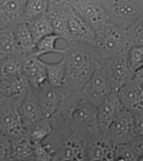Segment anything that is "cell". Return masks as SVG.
I'll return each instance as SVG.
<instances>
[{"label": "cell", "instance_id": "1", "mask_svg": "<svg viewBox=\"0 0 143 161\" xmlns=\"http://www.w3.org/2000/svg\"><path fill=\"white\" fill-rule=\"evenodd\" d=\"M62 55L66 76L61 88L65 94L80 92L102 62L92 45L77 42L67 43Z\"/></svg>", "mask_w": 143, "mask_h": 161}, {"label": "cell", "instance_id": "2", "mask_svg": "<svg viewBox=\"0 0 143 161\" xmlns=\"http://www.w3.org/2000/svg\"><path fill=\"white\" fill-rule=\"evenodd\" d=\"M52 121L87 133L98 126L97 107L82 91L65 94Z\"/></svg>", "mask_w": 143, "mask_h": 161}, {"label": "cell", "instance_id": "3", "mask_svg": "<svg viewBox=\"0 0 143 161\" xmlns=\"http://www.w3.org/2000/svg\"><path fill=\"white\" fill-rule=\"evenodd\" d=\"M52 123L53 130L43 142L51 153L52 161H86L87 133Z\"/></svg>", "mask_w": 143, "mask_h": 161}, {"label": "cell", "instance_id": "4", "mask_svg": "<svg viewBox=\"0 0 143 161\" xmlns=\"http://www.w3.org/2000/svg\"><path fill=\"white\" fill-rule=\"evenodd\" d=\"M92 45L102 62L115 57L131 47L126 30L110 22L96 31Z\"/></svg>", "mask_w": 143, "mask_h": 161}, {"label": "cell", "instance_id": "5", "mask_svg": "<svg viewBox=\"0 0 143 161\" xmlns=\"http://www.w3.org/2000/svg\"><path fill=\"white\" fill-rule=\"evenodd\" d=\"M109 22L126 30L143 14V0H100Z\"/></svg>", "mask_w": 143, "mask_h": 161}, {"label": "cell", "instance_id": "6", "mask_svg": "<svg viewBox=\"0 0 143 161\" xmlns=\"http://www.w3.org/2000/svg\"><path fill=\"white\" fill-rule=\"evenodd\" d=\"M23 99L0 96V132L12 138L28 133L24 126L19 111Z\"/></svg>", "mask_w": 143, "mask_h": 161}, {"label": "cell", "instance_id": "7", "mask_svg": "<svg viewBox=\"0 0 143 161\" xmlns=\"http://www.w3.org/2000/svg\"><path fill=\"white\" fill-rule=\"evenodd\" d=\"M130 49L102 62L114 92H117L132 78L134 71L129 61Z\"/></svg>", "mask_w": 143, "mask_h": 161}, {"label": "cell", "instance_id": "8", "mask_svg": "<svg viewBox=\"0 0 143 161\" xmlns=\"http://www.w3.org/2000/svg\"><path fill=\"white\" fill-rule=\"evenodd\" d=\"M115 146L108 132L98 126L88 132L87 136L86 161H114Z\"/></svg>", "mask_w": 143, "mask_h": 161}, {"label": "cell", "instance_id": "9", "mask_svg": "<svg viewBox=\"0 0 143 161\" xmlns=\"http://www.w3.org/2000/svg\"><path fill=\"white\" fill-rule=\"evenodd\" d=\"M107 132L115 147L130 143L136 135L134 115L124 108L110 125Z\"/></svg>", "mask_w": 143, "mask_h": 161}, {"label": "cell", "instance_id": "10", "mask_svg": "<svg viewBox=\"0 0 143 161\" xmlns=\"http://www.w3.org/2000/svg\"><path fill=\"white\" fill-rule=\"evenodd\" d=\"M82 92L97 107L114 92L101 64L93 72Z\"/></svg>", "mask_w": 143, "mask_h": 161}, {"label": "cell", "instance_id": "11", "mask_svg": "<svg viewBox=\"0 0 143 161\" xmlns=\"http://www.w3.org/2000/svg\"><path fill=\"white\" fill-rule=\"evenodd\" d=\"M73 9L96 31L109 22L100 0H76Z\"/></svg>", "mask_w": 143, "mask_h": 161}, {"label": "cell", "instance_id": "12", "mask_svg": "<svg viewBox=\"0 0 143 161\" xmlns=\"http://www.w3.org/2000/svg\"><path fill=\"white\" fill-rule=\"evenodd\" d=\"M31 89L44 117L51 119L58 110L65 94L61 88L52 86L48 81L39 88Z\"/></svg>", "mask_w": 143, "mask_h": 161}, {"label": "cell", "instance_id": "13", "mask_svg": "<svg viewBox=\"0 0 143 161\" xmlns=\"http://www.w3.org/2000/svg\"><path fill=\"white\" fill-rule=\"evenodd\" d=\"M117 92H113L97 107V124L99 129L108 131L110 125L123 109Z\"/></svg>", "mask_w": 143, "mask_h": 161}, {"label": "cell", "instance_id": "14", "mask_svg": "<svg viewBox=\"0 0 143 161\" xmlns=\"http://www.w3.org/2000/svg\"><path fill=\"white\" fill-rule=\"evenodd\" d=\"M27 0H0V29L12 28L25 21Z\"/></svg>", "mask_w": 143, "mask_h": 161}, {"label": "cell", "instance_id": "15", "mask_svg": "<svg viewBox=\"0 0 143 161\" xmlns=\"http://www.w3.org/2000/svg\"><path fill=\"white\" fill-rule=\"evenodd\" d=\"M124 108L133 114L143 111V87L132 79L117 92Z\"/></svg>", "mask_w": 143, "mask_h": 161}, {"label": "cell", "instance_id": "16", "mask_svg": "<svg viewBox=\"0 0 143 161\" xmlns=\"http://www.w3.org/2000/svg\"><path fill=\"white\" fill-rule=\"evenodd\" d=\"M68 24L72 39L71 42L93 44L95 37V30L78 15L73 8L68 12Z\"/></svg>", "mask_w": 143, "mask_h": 161}, {"label": "cell", "instance_id": "17", "mask_svg": "<svg viewBox=\"0 0 143 161\" xmlns=\"http://www.w3.org/2000/svg\"><path fill=\"white\" fill-rule=\"evenodd\" d=\"M23 71L31 88H39L47 82L45 62L33 53L24 60Z\"/></svg>", "mask_w": 143, "mask_h": 161}, {"label": "cell", "instance_id": "18", "mask_svg": "<svg viewBox=\"0 0 143 161\" xmlns=\"http://www.w3.org/2000/svg\"><path fill=\"white\" fill-rule=\"evenodd\" d=\"M19 111L24 126L27 132L45 117L31 88L22 101Z\"/></svg>", "mask_w": 143, "mask_h": 161}, {"label": "cell", "instance_id": "19", "mask_svg": "<svg viewBox=\"0 0 143 161\" xmlns=\"http://www.w3.org/2000/svg\"><path fill=\"white\" fill-rule=\"evenodd\" d=\"M31 88L27 77L22 74L9 79L0 80V96L23 99Z\"/></svg>", "mask_w": 143, "mask_h": 161}, {"label": "cell", "instance_id": "20", "mask_svg": "<svg viewBox=\"0 0 143 161\" xmlns=\"http://www.w3.org/2000/svg\"><path fill=\"white\" fill-rule=\"evenodd\" d=\"M71 9L66 10L48 7L46 13L51 23L53 33L59 36L67 43L72 42L68 24V14Z\"/></svg>", "mask_w": 143, "mask_h": 161}, {"label": "cell", "instance_id": "21", "mask_svg": "<svg viewBox=\"0 0 143 161\" xmlns=\"http://www.w3.org/2000/svg\"><path fill=\"white\" fill-rule=\"evenodd\" d=\"M11 139L13 143V161H35L34 144L28 133Z\"/></svg>", "mask_w": 143, "mask_h": 161}, {"label": "cell", "instance_id": "22", "mask_svg": "<svg viewBox=\"0 0 143 161\" xmlns=\"http://www.w3.org/2000/svg\"><path fill=\"white\" fill-rule=\"evenodd\" d=\"M19 48L24 58L33 53L35 46L33 37L27 23L23 21L13 28Z\"/></svg>", "mask_w": 143, "mask_h": 161}, {"label": "cell", "instance_id": "23", "mask_svg": "<svg viewBox=\"0 0 143 161\" xmlns=\"http://www.w3.org/2000/svg\"><path fill=\"white\" fill-rule=\"evenodd\" d=\"M18 56L24 58L19 48L13 29H0V58Z\"/></svg>", "mask_w": 143, "mask_h": 161}, {"label": "cell", "instance_id": "24", "mask_svg": "<svg viewBox=\"0 0 143 161\" xmlns=\"http://www.w3.org/2000/svg\"><path fill=\"white\" fill-rule=\"evenodd\" d=\"M46 13L26 22L35 45L43 37L53 33L51 23Z\"/></svg>", "mask_w": 143, "mask_h": 161}, {"label": "cell", "instance_id": "25", "mask_svg": "<svg viewBox=\"0 0 143 161\" xmlns=\"http://www.w3.org/2000/svg\"><path fill=\"white\" fill-rule=\"evenodd\" d=\"M24 60L18 56L0 58V80L9 79L23 74Z\"/></svg>", "mask_w": 143, "mask_h": 161}, {"label": "cell", "instance_id": "26", "mask_svg": "<svg viewBox=\"0 0 143 161\" xmlns=\"http://www.w3.org/2000/svg\"><path fill=\"white\" fill-rule=\"evenodd\" d=\"M47 81L52 86L62 88L66 76V64L64 58L59 62L50 63L45 62Z\"/></svg>", "mask_w": 143, "mask_h": 161}, {"label": "cell", "instance_id": "27", "mask_svg": "<svg viewBox=\"0 0 143 161\" xmlns=\"http://www.w3.org/2000/svg\"><path fill=\"white\" fill-rule=\"evenodd\" d=\"M59 39L61 38L54 33L45 36L35 45L33 54L39 57L52 53L62 55L65 52L66 48H58L56 47V43Z\"/></svg>", "mask_w": 143, "mask_h": 161}, {"label": "cell", "instance_id": "28", "mask_svg": "<svg viewBox=\"0 0 143 161\" xmlns=\"http://www.w3.org/2000/svg\"><path fill=\"white\" fill-rule=\"evenodd\" d=\"M53 129L51 119L44 117L28 132L30 138L34 144L43 143L51 133Z\"/></svg>", "mask_w": 143, "mask_h": 161}, {"label": "cell", "instance_id": "29", "mask_svg": "<svg viewBox=\"0 0 143 161\" xmlns=\"http://www.w3.org/2000/svg\"><path fill=\"white\" fill-rule=\"evenodd\" d=\"M48 0H27L24 14L25 22L47 13Z\"/></svg>", "mask_w": 143, "mask_h": 161}, {"label": "cell", "instance_id": "30", "mask_svg": "<svg viewBox=\"0 0 143 161\" xmlns=\"http://www.w3.org/2000/svg\"><path fill=\"white\" fill-rule=\"evenodd\" d=\"M131 47L143 46V14L126 29Z\"/></svg>", "mask_w": 143, "mask_h": 161}, {"label": "cell", "instance_id": "31", "mask_svg": "<svg viewBox=\"0 0 143 161\" xmlns=\"http://www.w3.org/2000/svg\"><path fill=\"white\" fill-rule=\"evenodd\" d=\"M139 159V156L130 143L115 147L114 161H138Z\"/></svg>", "mask_w": 143, "mask_h": 161}, {"label": "cell", "instance_id": "32", "mask_svg": "<svg viewBox=\"0 0 143 161\" xmlns=\"http://www.w3.org/2000/svg\"><path fill=\"white\" fill-rule=\"evenodd\" d=\"M13 159V148L10 137L0 132V161H11Z\"/></svg>", "mask_w": 143, "mask_h": 161}, {"label": "cell", "instance_id": "33", "mask_svg": "<svg viewBox=\"0 0 143 161\" xmlns=\"http://www.w3.org/2000/svg\"><path fill=\"white\" fill-rule=\"evenodd\" d=\"M130 64L135 72L141 67L143 62V46L131 47L129 52Z\"/></svg>", "mask_w": 143, "mask_h": 161}, {"label": "cell", "instance_id": "34", "mask_svg": "<svg viewBox=\"0 0 143 161\" xmlns=\"http://www.w3.org/2000/svg\"><path fill=\"white\" fill-rule=\"evenodd\" d=\"M35 161H52L53 156L43 143L34 144Z\"/></svg>", "mask_w": 143, "mask_h": 161}, {"label": "cell", "instance_id": "35", "mask_svg": "<svg viewBox=\"0 0 143 161\" xmlns=\"http://www.w3.org/2000/svg\"><path fill=\"white\" fill-rule=\"evenodd\" d=\"M76 0H48V7L63 10L73 8Z\"/></svg>", "mask_w": 143, "mask_h": 161}, {"label": "cell", "instance_id": "36", "mask_svg": "<svg viewBox=\"0 0 143 161\" xmlns=\"http://www.w3.org/2000/svg\"><path fill=\"white\" fill-rule=\"evenodd\" d=\"M130 143L135 148L139 158L143 156V136L136 134Z\"/></svg>", "mask_w": 143, "mask_h": 161}, {"label": "cell", "instance_id": "37", "mask_svg": "<svg viewBox=\"0 0 143 161\" xmlns=\"http://www.w3.org/2000/svg\"><path fill=\"white\" fill-rule=\"evenodd\" d=\"M134 115L136 134L143 136V112Z\"/></svg>", "mask_w": 143, "mask_h": 161}, {"label": "cell", "instance_id": "38", "mask_svg": "<svg viewBox=\"0 0 143 161\" xmlns=\"http://www.w3.org/2000/svg\"><path fill=\"white\" fill-rule=\"evenodd\" d=\"M132 79L143 86V66L135 70Z\"/></svg>", "mask_w": 143, "mask_h": 161}, {"label": "cell", "instance_id": "39", "mask_svg": "<svg viewBox=\"0 0 143 161\" xmlns=\"http://www.w3.org/2000/svg\"><path fill=\"white\" fill-rule=\"evenodd\" d=\"M139 161H143V156H141V157L139 158Z\"/></svg>", "mask_w": 143, "mask_h": 161}]
</instances>
